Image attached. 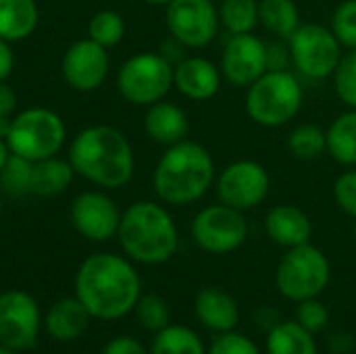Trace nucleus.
Segmentation results:
<instances>
[{"label":"nucleus","instance_id":"1","mask_svg":"<svg viewBox=\"0 0 356 354\" xmlns=\"http://www.w3.org/2000/svg\"><path fill=\"white\" fill-rule=\"evenodd\" d=\"M75 296L94 319L115 321L134 311L142 296V282L129 259L96 252L77 269Z\"/></svg>","mask_w":356,"mask_h":354},{"label":"nucleus","instance_id":"2","mask_svg":"<svg viewBox=\"0 0 356 354\" xmlns=\"http://www.w3.org/2000/svg\"><path fill=\"white\" fill-rule=\"evenodd\" d=\"M69 163L75 175L100 190L125 188L136 171L134 148L123 131L113 125H90L69 146Z\"/></svg>","mask_w":356,"mask_h":354},{"label":"nucleus","instance_id":"3","mask_svg":"<svg viewBox=\"0 0 356 354\" xmlns=\"http://www.w3.org/2000/svg\"><path fill=\"white\" fill-rule=\"evenodd\" d=\"M215 177L217 169L209 148L186 138L165 148L152 171V188L161 202L188 207L207 196Z\"/></svg>","mask_w":356,"mask_h":354},{"label":"nucleus","instance_id":"4","mask_svg":"<svg viewBox=\"0 0 356 354\" xmlns=\"http://www.w3.org/2000/svg\"><path fill=\"white\" fill-rule=\"evenodd\" d=\"M117 238L127 259L142 265L167 263L179 246L175 219L152 200H138L121 213Z\"/></svg>","mask_w":356,"mask_h":354},{"label":"nucleus","instance_id":"5","mask_svg":"<svg viewBox=\"0 0 356 354\" xmlns=\"http://www.w3.org/2000/svg\"><path fill=\"white\" fill-rule=\"evenodd\" d=\"M305 104V88L290 69L267 71L246 88L244 108L252 123L277 129L288 125Z\"/></svg>","mask_w":356,"mask_h":354},{"label":"nucleus","instance_id":"6","mask_svg":"<svg viewBox=\"0 0 356 354\" xmlns=\"http://www.w3.org/2000/svg\"><path fill=\"white\" fill-rule=\"evenodd\" d=\"M67 140V125L63 117L46 106H31L13 115L6 144L13 154L31 163L56 156Z\"/></svg>","mask_w":356,"mask_h":354},{"label":"nucleus","instance_id":"7","mask_svg":"<svg viewBox=\"0 0 356 354\" xmlns=\"http://www.w3.org/2000/svg\"><path fill=\"white\" fill-rule=\"evenodd\" d=\"M332 277V265L323 250L311 242L288 248L275 271V286L292 303L319 298Z\"/></svg>","mask_w":356,"mask_h":354},{"label":"nucleus","instance_id":"8","mask_svg":"<svg viewBox=\"0 0 356 354\" xmlns=\"http://www.w3.org/2000/svg\"><path fill=\"white\" fill-rule=\"evenodd\" d=\"M173 88V65L161 52H138L117 73L119 94L134 106H150L165 100Z\"/></svg>","mask_w":356,"mask_h":354},{"label":"nucleus","instance_id":"9","mask_svg":"<svg viewBox=\"0 0 356 354\" xmlns=\"http://www.w3.org/2000/svg\"><path fill=\"white\" fill-rule=\"evenodd\" d=\"M292 67L307 79H327L342 58V44L321 23H302L288 40Z\"/></svg>","mask_w":356,"mask_h":354},{"label":"nucleus","instance_id":"10","mask_svg":"<svg viewBox=\"0 0 356 354\" xmlns=\"http://www.w3.org/2000/svg\"><path fill=\"white\" fill-rule=\"evenodd\" d=\"M194 244L209 255H229L248 238V221L242 211L223 202L200 209L190 225Z\"/></svg>","mask_w":356,"mask_h":354},{"label":"nucleus","instance_id":"11","mask_svg":"<svg viewBox=\"0 0 356 354\" xmlns=\"http://www.w3.org/2000/svg\"><path fill=\"white\" fill-rule=\"evenodd\" d=\"M213 188L219 202L246 213L265 202L271 192V175L265 165L252 159H240L217 173Z\"/></svg>","mask_w":356,"mask_h":354},{"label":"nucleus","instance_id":"12","mask_svg":"<svg viewBox=\"0 0 356 354\" xmlns=\"http://www.w3.org/2000/svg\"><path fill=\"white\" fill-rule=\"evenodd\" d=\"M165 25L188 50L207 48L221 31L219 6L213 0H171L165 6Z\"/></svg>","mask_w":356,"mask_h":354},{"label":"nucleus","instance_id":"13","mask_svg":"<svg viewBox=\"0 0 356 354\" xmlns=\"http://www.w3.org/2000/svg\"><path fill=\"white\" fill-rule=\"evenodd\" d=\"M40 307L31 294L8 290L0 294V344L17 353L33 348L40 334Z\"/></svg>","mask_w":356,"mask_h":354},{"label":"nucleus","instance_id":"14","mask_svg":"<svg viewBox=\"0 0 356 354\" xmlns=\"http://www.w3.org/2000/svg\"><path fill=\"white\" fill-rule=\"evenodd\" d=\"M219 69L227 83L236 88H248L269 71L267 42L254 31L229 35L219 58Z\"/></svg>","mask_w":356,"mask_h":354},{"label":"nucleus","instance_id":"15","mask_svg":"<svg viewBox=\"0 0 356 354\" xmlns=\"http://www.w3.org/2000/svg\"><path fill=\"white\" fill-rule=\"evenodd\" d=\"M121 211L102 190H86L71 202V225L90 242H108L117 236Z\"/></svg>","mask_w":356,"mask_h":354},{"label":"nucleus","instance_id":"16","mask_svg":"<svg viewBox=\"0 0 356 354\" xmlns=\"http://www.w3.org/2000/svg\"><path fill=\"white\" fill-rule=\"evenodd\" d=\"M111 69V58L104 46L94 40H77L73 42L60 61V71L65 81L77 92H94L98 90Z\"/></svg>","mask_w":356,"mask_h":354},{"label":"nucleus","instance_id":"17","mask_svg":"<svg viewBox=\"0 0 356 354\" xmlns=\"http://www.w3.org/2000/svg\"><path fill=\"white\" fill-rule=\"evenodd\" d=\"M219 65L200 54H190L173 67V88L188 100L207 102L215 98L223 86Z\"/></svg>","mask_w":356,"mask_h":354},{"label":"nucleus","instance_id":"18","mask_svg":"<svg viewBox=\"0 0 356 354\" xmlns=\"http://www.w3.org/2000/svg\"><path fill=\"white\" fill-rule=\"evenodd\" d=\"M265 234L271 242L288 250L311 242L313 223L311 217L300 207L284 202V204H275L265 215Z\"/></svg>","mask_w":356,"mask_h":354},{"label":"nucleus","instance_id":"19","mask_svg":"<svg viewBox=\"0 0 356 354\" xmlns=\"http://www.w3.org/2000/svg\"><path fill=\"white\" fill-rule=\"evenodd\" d=\"M144 131L152 142L167 148L188 138L190 119L179 104L169 102V100H159L146 106Z\"/></svg>","mask_w":356,"mask_h":354},{"label":"nucleus","instance_id":"20","mask_svg":"<svg viewBox=\"0 0 356 354\" xmlns=\"http://www.w3.org/2000/svg\"><path fill=\"white\" fill-rule=\"evenodd\" d=\"M194 311L198 321L211 332H234L240 321V309L232 294L221 288H204L198 292Z\"/></svg>","mask_w":356,"mask_h":354},{"label":"nucleus","instance_id":"21","mask_svg":"<svg viewBox=\"0 0 356 354\" xmlns=\"http://www.w3.org/2000/svg\"><path fill=\"white\" fill-rule=\"evenodd\" d=\"M92 315L88 313V309L79 303V298H60L56 300L48 315H46V332L58 340V342H73L79 336L86 334L88 323H90Z\"/></svg>","mask_w":356,"mask_h":354},{"label":"nucleus","instance_id":"22","mask_svg":"<svg viewBox=\"0 0 356 354\" xmlns=\"http://www.w3.org/2000/svg\"><path fill=\"white\" fill-rule=\"evenodd\" d=\"M35 0H0V38L8 42L27 40L38 27Z\"/></svg>","mask_w":356,"mask_h":354},{"label":"nucleus","instance_id":"23","mask_svg":"<svg viewBox=\"0 0 356 354\" xmlns=\"http://www.w3.org/2000/svg\"><path fill=\"white\" fill-rule=\"evenodd\" d=\"M327 154L342 167H356V108L340 113L325 129Z\"/></svg>","mask_w":356,"mask_h":354},{"label":"nucleus","instance_id":"24","mask_svg":"<svg viewBox=\"0 0 356 354\" xmlns=\"http://www.w3.org/2000/svg\"><path fill=\"white\" fill-rule=\"evenodd\" d=\"M75 177V169L71 167L69 159H42L33 163L31 173V194L35 196H58L63 194Z\"/></svg>","mask_w":356,"mask_h":354},{"label":"nucleus","instance_id":"25","mask_svg":"<svg viewBox=\"0 0 356 354\" xmlns=\"http://www.w3.org/2000/svg\"><path fill=\"white\" fill-rule=\"evenodd\" d=\"M259 23L277 40H290L302 25L294 0H259Z\"/></svg>","mask_w":356,"mask_h":354},{"label":"nucleus","instance_id":"26","mask_svg":"<svg viewBox=\"0 0 356 354\" xmlns=\"http://www.w3.org/2000/svg\"><path fill=\"white\" fill-rule=\"evenodd\" d=\"M267 354H317L315 334L298 321H280L267 334Z\"/></svg>","mask_w":356,"mask_h":354},{"label":"nucleus","instance_id":"27","mask_svg":"<svg viewBox=\"0 0 356 354\" xmlns=\"http://www.w3.org/2000/svg\"><path fill=\"white\" fill-rule=\"evenodd\" d=\"M150 354H207L196 332L186 325H167L156 332Z\"/></svg>","mask_w":356,"mask_h":354},{"label":"nucleus","instance_id":"28","mask_svg":"<svg viewBox=\"0 0 356 354\" xmlns=\"http://www.w3.org/2000/svg\"><path fill=\"white\" fill-rule=\"evenodd\" d=\"M288 150L298 161H317L327 154L325 129L315 123H300L288 136Z\"/></svg>","mask_w":356,"mask_h":354},{"label":"nucleus","instance_id":"29","mask_svg":"<svg viewBox=\"0 0 356 354\" xmlns=\"http://www.w3.org/2000/svg\"><path fill=\"white\" fill-rule=\"evenodd\" d=\"M221 27L229 33H252L259 23V0H221L219 4Z\"/></svg>","mask_w":356,"mask_h":354},{"label":"nucleus","instance_id":"30","mask_svg":"<svg viewBox=\"0 0 356 354\" xmlns=\"http://www.w3.org/2000/svg\"><path fill=\"white\" fill-rule=\"evenodd\" d=\"M88 38L104 46L106 50L115 48L125 38V19L117 10H111V8L98 10L92 15L88 23Z\"/></svg>","mask_w":356,"mask_h":354},{"label":"nucleus","instance_id":"31","mask_svg":"<svg viewBox=\"0 0 356 354\" xmlns=\"http://www.w3.org/2000/svg\"><path fill=\"white\" fill-rule=\"evenodd\" d=\"M31 173H33V163L10 152L8 161L0 171V192L8 196L31 194Z\"/></svg>","mask_w":356,"mask_h":354},{"label":"nucleus","instance_id":"32","mask_svg":"<svg viewBox=\"0 0 356 354\" xmlns=\"http://www.w3.org/2000/svg\"><path fill=\"white\" fill-rule=\"evenodd\" d=\"M138 323L146 332H161L169 325V305L159 294H142L134 307Z\"/></svg>","mask_w":356,"mask_h":354},{"label":"nucleus","instance_id":"33","mask_svg":"<svg viewBox=\"0 0 356 354\" xmlns=\"http://www.w3.org/2000/svg\"><path fill=\"white\" fill-rule=\"evenodd\" d=\"M334 92L346 108H356V48L342 54L334 75Z\"/></svg>","mask_w":356,"mask_h":354},{"label":"nucleus","instance_id":"34","mask_svg":"<svg viewBox=\"0 0 356 354\" xmlns=\"http://www.w3.org/2000/svg\"><path fill=\"white\" fill-rule=\"evenodd\" d=\"M330 29L342 44V48L355 50L356 48V0H342L330 21Z\"/></svg>","mask_w":356,"mask_h":354},{"label":"nucleus","instance_id":"35","mask_svg":"<svg viewBox=\"0 0 356 354\" xmlns=\"http://www.w3.org/2000/svg\"><path fill=\"white\" fill-rule=\"evenodd\" d=\"M332 194H334V202L338 204V209L342 213H346L348 217L356 219V169L348 167L346 171H342L334 186H332Z\"/></svg>","mask_w":356,"mask_h":354},{"label":"nucleus","instance_id":"36","mask_svg":"<svg viewBox=\"0 0 356 354\" xmlns=\"http://www.w3.org/2000/svg\"><path fill=\"white\" fill-rule=\"evenodd\" d=\"M296 321L309 330L311 334H319L323 332V328H327L330 323V311L323 303H319L317 298H309L298 303L296 309Z\"/></svg>","mask_w":356,"mask_h":354},{"label":"nucleus","instance_id":"37","mask_svg":"<svg viewBox=\"0 0 356 354\" xmlns=\"http://www.w3.org/2000/svg\"><path fill=\"white\" fill-rule=\"evenodd\" d=\"M207 354H261L257 344L238 332H225L221 334L209 348Z\"/></svg>","mask_w":356,"mask_h":354},{"label":"nucleus","instance_id":"38","mask_svg":"<svg viewBox=\"0 0 356 354\" xmlns=\"http://www.w3.org/2000/svg\"><path fill=\"white\" fill-rule=\"evenodd\" d=\"M267 63L271 71H280V69H290L292 58H290V46L286 40H273L267 42Z\"/></svg>","mask_w":356,"mask_h":354},{"label":"nucleus","instance_id":"39","mask_svg":"<svg viewBox=\"0 0 356 354\" xmlns=\"http://www.w3.org/2000/svg\"><path fill=\"white\" fill-rule=\"evenodd\" d=\"M102 354H148L146 348L131 336H119V338H113L106 346Z\"/></svg>","mask_w":356,"mask_h":354},{"label":"nucleus","instance_id":"40","mask_svg":"<svg viewBox=\"0 0 356 354\" xmlns=\"http://www.w3.org/2000/svg\"><path fill=\"white\" fill-rule=\"evenodd\" d=\"M13 69H15L13 42L0 38V81H6L13 75Z\"/></svg>","mask_w":356,"mask_h":354},{"label":"nucleus","instance_id":"41","mask_svg":"<svg viewBox=\"0 0 356 354\" xmlns=\"http://www.w3.org/2000/svg\"><path fill=\"white\" fill-rule=\"evenodd\" d=\"M15 111H17V94L6 81H0V117H13Z\"/></svg>","mask_w":356,"mask_h":354},{"label":"nucleus","instance_id":"42","mask_svg":"<svg viewBox=\"0 0 356 354\" xmlns=\"http://www.w3.org/2000/svg\"><path fill=\"white\" fill-rule=\"evenodd\" d=\"M10 123H13V117H0V138H2V140H6V138H8Z\"/></svg>","mask_w":356,"mask_h":354},{"label":"nucleus","instance_id":"43","mask_svg":"<svg viewBox=\"0 0 356 354\" xmlns=\"http://www.w3.org/2000/svg\"><path fill=\"white\" fill-rule=\"evenodd\" d=\"M8 156H10V148H8L6 140L0 138V171H2V167H4V163L8 161Z\"/></svg>","mask_w":356,"mask_h":354},{"label":"nucleus","instance_id":"44","mask_svg":"<svg viewBox=\"0 0 356 354\" xmlns=\"http://www.w3.org/2000/svg\"><path fill=\"white\" fill-rule=\"evenodd\" d=\"M144 2H148V4H152V6H167L171 0H144Z\"/></svg>","mask_w":356,"mask_h":354},{"label":"nucleus","instance_id":"45","mask_svg":"<svg viewBox=\"0 0 356 354\" xmlns=\"http://www.w3.org/2000/svg\"><path fill=\"white\" fill-rule=\"evenodd\" d=\"M0 354H17V351H13V348H6V346H2V344H0Z\"/></svg>","mask_w":356,"mask_h":354},{"label":"nucleus","instance_id":"46","mask_svg":"<svg viewBox=\"0 0 356 354\" xmlns=\"http://www.w3.org/2000/svg\"><path fill=\"white\" fill-rule=\"evenodd\" d=\"M0 215H2V192H0Z\"/></svg>","mask_w":356,"mask_h":354},{"label":"nucleus","instance_id":"47","mask_svg":"<svg viewBox=\"0 0 356 354\" xmlns=\"http://www.w3.org/2000/svg\"><path fill=\"white\" fill-rule=\"evenodd\" d=\"M353 236H355V242H356V219H355V230H353Z\"/></svg>","mask_w":356,"mask_h":354}]
</instances>
